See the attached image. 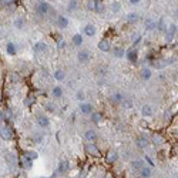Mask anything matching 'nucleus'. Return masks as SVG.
Returning <instances> with one entry per match:
<instances>
[{
    "mask_svg": "<svg viewBox=\"0 0 178 178\" xmlns=\"http://www.w3.org/2000/svg\"><path fill=\"white\" fill-rule=\"evenodd\" d=\"M144 27H146V30H154L155 27H157V23L154 21V20H151V19H147L146 21H144Z\"/></svg>",
    "mask_w": 178,
    "mask_h": 178,
    "instance_id": "nucleus-20",
    "label": "nucleus"
},
{
    "mask_svg": "<svg viewBox=\"0 0 178 178\" xmlns=\"http://www.w3.org/2000/svg\"><path fill=\"white\" fill-rule=\"evenodd\" d=\"M86 7L90 12H95V0H87L86 1Z\"/></svg>",
    "mask_w": 178,
    "mask_h": 178,
    "instance_id": "nucleus-34",
    "label": "nucleus"
},
{
    "mask_svg": "<svg viewBox=\"0 0 178 178\" xmlns=\"http://www.w3.org/2000/svg\"><path fill=\"white\" fill-rule=\"evenodd\" d=\"M6 53L7 54H10V56H14V54L17 53V47H16V44L12 43V41H9V43L6 44Z\"/></svg>",
    "mask_w": 178,
    "mask_h": 178,
    "instance_id": "nucleus-14",
    "label": "nucleus"
},
{
    "mask_svg": "<svg viewBox=\"0 0 178 178\" xmlns=\"http://www.w3.org/2000/svg\"><path fill=\"white\" fill-rule=\"evenodd\" d=\"M126 56H127V58L130 60V61H133V63H135V61H137V58H138L137 50H135L134 47H131L130 50H127V53H126Z\"/></svg>",
    "mask_w": 178,
    "mask_h": 178,
    "instance_id": "nucleus-7",
    "label": "nucleus"
},
{
    "mask_svg": "<svg viewBox=\"0 0 178 178\" xmlns=\"http://www.w3.org/2000/svg\"><path fill=\"white\" fill-rule=\"evenodd\" d=\"M69 162L67 161H60L58 162V167H57V170H58V172L60 174H66V172L69 171Z\"/></svg>",
    "mask_w": 178,
    "mask_h": 178,
    "instance_id": "nucleus-17",
    "label": "nucleus"
},
{
    "mask_svg": "<svg viewBox=\"0 0 178 178\" xmlns=\"http://www.w3.org/2000/svg\"><path fill=\"white\" fill-rule=\"evenodd\" d=\"M140 1H141V0H130V3H131V4H138Z\"/></svg>",
    "mask_w": 178,
    "mask_h": 178,
    "instance_id": "nucleus-47",
    "label": "nucleus"
},
{
    "mask_svg": "<svg viewBox=\"0 0 178 178\" xmlns=\"http://www.w3.org/2000/svg\"><path fill=\"white\" fill-rule=\"evenodd\" d=\"M36 10H37L38 16L44 17V16H47V14L51 12V7H50V4H49L47 1H38L37 6H36Z\"/></svg>",
    "mask_w": 178,
    "mask_h": 178,
    "instance_id": "nucleus-1",
    "label": "nucleus"
},
{
    "mask_svg": "<svg viewBox=\"0 0 178 178\" xmlns=\"http://www.w3.org/2000/svg\"><path fill=\"white\" fill-rule=\"evenodd\" d=\"M24 26H26V19H24V17L19 16V17H16V19H14V27H16L17 30L24 29Z\"/></svg>",
    "mask_w": 178,
    "mask_h": 178,
    "instance_id": "nucleus-9",
    "label": "nucleus"
},
{
    "mask_svg": "<svg viewBox=\"0 0 178 178\" xmlns=\"http://www.w3.org/2000/svg\"><path fill=\"white\" fill-rule=\"evenodd\" d=\"M37 124L41 128H47L49 126H50V120H49L46 115H40V117L37 118Z\"/></svg>",
    "mask_w": 178,
    "mask_h": 178,
    "instance_id": "nucleus-10",
    "label": "nucleus"
},
{
    "mask_svg": "<svg viewBox=\"0 0 178 178\" xmlns=\"http://www.w3.org/2000/svg\"><path fill=\"white\" fill-rule=\"evenodd\" d=\"M95 12L104 13V4H103L101 0H95Z\"/></svg>",
    "mask_w": 178,
    "mask_h": 178,
    "instance_id": "nucleus-35",
    "label": "nucleus"
},
{
    "mask_svg": "<svg viewBox=\"0 0 178 178\" xmlns=\"http://www.w3.org/2000/svg\"><path fill=\"white\" fill-rule=\"evenodd\" d=\"M153 143L154 144H162V143H164V138H162L161 135H158V134H155L153 137Z\"/></svg>",
    "mask_w": 178,
    "mask_h": 178,
    "instance_id": "nucleus-40",
    "label": "nucleus"
},
{
    "mask_svg": "<svg viewBox=\"0 0 178 178\" xmlns=\"http://www.w3.org/2000/svg\"><path fill=\"white\" fill-rule=\"evenodd\" d=\"M175 33H177V26H175V24H171L168 29H167V32H165V40L168 41V43L174 40Z\"/></svg>",
    "mask_w": 178,
    "mask_h": 178,
    "instance_id": "nucleus-4",
    "label": "nucleus"
},
{
    "mask_svg": "<svg viewBox=\"0 0 178 178\" xmlns=\"http://www.w3.org/2000/svg\"><path fill=\"white\" fill-rule=\"evenodd\" d=\"M113 53H114V56L117 58H123L126 56V50H124L123 47H115L114 50H113Z\"/></svg>",
    "mask_w": 178,
    "mask_h": 178,
    "instance_id": "nucleus-26",
    "label": "nucleus"
},
{
    "mask_svg": "<svg viewBox=\"0 0 178 178\" xmlns=\"http://www.w3.org/2000/svg\"><path fill=\"white\" fill-rule=\"evenodd\" d=\"M76 9H77V0H71L70 6H69V10H70V12H74Z\"/></svg>",
    "mask_w": 178,
    "mask_h": 178,
    "instance_id": "nucleus-44",
    "label": "nucleus"
},
{
    "mask_svg": "<svg viewBox=\"0 0 178 178\" xmlns=\"http://www.w3.org/2000/svg\"><path fill=\"white\" fill-rule=\"evenodd\" d=\"M141 114L144 115V117H151V115H153V107H151L150 104L143 106V108H141Z\"/></svg>",
    "mask_w": 178,
    "mask_h": 178,
    "instance_id": "nucleus-16",
    "label": "nucleus"
},
{
    "mask_svg": "<svg viewBox=\"0 0 178 178\" xmlns=\"http://www.w3.org/2000/svg\"><path fill=\"white\" fill-rule=\"evenodd\" d=\"M83 32L87 37H93V36H95V27L93 24H87V26H84Z\"/></svg>",
    "mask_w": 178,
    "mask_h": 178,
    "instance_id": "nucleus-11",
    "label": "nucleus"
},
{
    "mask_svg": "<svg viewBox=\"0 0 178 178\" xmlns=\"http://www.w3.org/2000/svg\"><path fill=\"white\" fill-rule=\"evenodd\" d=\"M24 155L27 157V158H30V160H37V157H38L36 151H26Z\"/></svg>",
    "mask_w": 178,
    "mask_h": 178,
    "instance_id": "nucleus-39",
    "label": "nucleus"
},
{
    "mask_svg": "<svg viewBox=\"0 0 178 178\" xmlns=\"http://www.w3.org/2000/svg\"><path fill=\"white\" fill-rule=\"evenodd\" d=\"M84 137H86V140L90 141V143H94L95 140H97V133H95L94 130H87L86 131V134H84Z\"/></svg>",
    "mask_w": 178,
    "mask_h": 178,
    "instance_id": "nucleus-8",
    "label": "nucleus"
},
{
    "mask_svg": "<svg viewBox=\"0 0 178 178\" xmlns=\"http://www.w3.org/2000/svg\"><path fill=\"white\" fill-rule=\"evenodd\" d=\"M146 161H147V162H148V164H150V167H154V165H155V164H154V162H153V160L150 158L148 155H147V157H146Z\"/></svg>",
    "mask_w": 178,
    "mask_h": 178,
    "instance_id": "nucleus-46",
    "label": "nucleus"
},
{
    "mask_svg": "<svg viewBox=\"0 0 178 178\" xmlns=\"http://www.w3.org/2000/svg\"><path fill=\"white\" fill-rule=\"evenodd\" d=\"M143 167H144V161L143 160H135V161L131 162V170H134V171H140Z\"/></svg>",
    "mask_w": 178,
    "mask_h": 178,
    "instance_id": "nucleus-18",
    "label": "nucleus"
},
{
    "mask_svg": "<svg viewBox=\"0 0 178 178\" xmlns=\"http://www.w3.org/2000/svg\"><path fill=\"white\" fill-rule=\"evenodd\" d=\"M0 34H1V32H0Z\"/></svg>",
    "mask_w": 178,
    "mask_h": 178,
    "instance_id": "nucleus-50",
    "label": "nucleus"
},
{
    "mask_svg": "<svg viewBox=\"0 0 178 178\" xmlns=\"http://www.w3.org/2000/svg\"><path fill=\"white\" fill-rule=\"evenodd\" d=\"M4 120V114H3V113H1V111H0V123H1V121Z\"/></svg>",
    "mask_w": 178,
    "mask_h": 178,
    "instance_id": "nucleus-48",
    "label": "nucleus"
},
{
    "mask_svg": "<svg viewBox=\"0 0 178 178\" xmlns=\"http://www.w3.org/2000/svg\"><path fill=\"white\" fill-rule=\"evenodd\" d=\"M66 46H67V43H66V40H64V38H61V37L57 38V49H58V50H63Z\"/></svg>",
    "mask_w": 178,
    "mask_h": 178,
    "instance_id": "nucleus-38",
    "label": "nucleus"
},
{
    "mask_svg": "<svg viewBox=\"0 0 178 178\" xmlns=\"http://www.w3.org/2000/svg\"><path fill=\"white\" fill-rule=\"evenodd\" d=\"M140 175L141 177H146V178H148V177H151V168L150 167H143L140 170Z\"/></svg>",
    "mask_w": 178,
    "mask_h": 178,
    "instance_id": "nucleus-28",
    "label": "nucleus"
},
{
    "mask_svg": "<svg viewBox=\"0 0 178 178\" xmlns=\"http://www.w3.org/2000/svg\"><path fill=\"white\" fill-rule=\"evenodd\" d=\"M34 101H36L34 95H27L24 98V101H23V104H24V107H32L33 104H34Z\"/></svg>",
    "mask_w": 178,
    "mask_h": 178,
    "instance_id": "nucleus-27",
    "label": "nucleus"
},
{
    "mask_svg": "<svg viewBox=\"0 0 178 178\" xmlns=\"http://www.w3.org/2000/svg\"><path fill=\"white\" fill-rule=\"evenodd\" d=\"M54 78L57 80V81H63L64 78H66V73L63 70H57L54 71Z\"/></svg>",
    "mask_w": 178,
    "mask_h": 178,
    "instance_id": "nucleus-31",
    "label": "nucleus"
},
{
    "mask_svg": "<svg viewBox=\"0 0 178 178\" xmlns=\"http://www.w3.org/2000/svg\"><path fill=\"white\" fill-rule=\"evenodd\" d=\"M172 63V60H170V61H164V60H155V61H153V66L155 67V69H162V67H165L167 64Z\"/></svg>",
    "mask_w": 178,
    "mask_h": 178,
    "instance_id": "nucleus-22",
    "label": "nucleus"
},
{
    "mask_svg": "<svg viewBox=\"0 0 178 178\" xmlns=\"http://www.w3.org/2000/svg\"><path fill=\"white\" fill-rule=\"evenodd\" d=\"M157 27H158L160 32H167V23H165V17H161V19L158 20V23H157Z\"/></svg>",
    "mask_w": 178,
    "mask_h": 178,
    "instance_id": "nucleus-25",
    "label": "nucleus"
},
{
    "mask_svg": "<svg viewBox=\"0 0 178 178\" xmlns=\"http://www.w3.org/2000/svg\"><path fill=\"white\" fill-rule=\"evenodd\" d=\"M101 120H103V115L100 114V113H91V121H93L94 124H98Z\"/></svg>",
    "mask_w": 178,
    "mask_h": 178,
    "instance_id": "nucleus-33",
    "label": "nucleus"
},
{
    "mask_svg": "<svg viewBox=\"0 0 178 178\" xmlns=\"http://www.w3.org/2000/svg\"><path fill=\"white\" fill-rule=\"evenodd\" d=\"M98 50L104 51V53L110 51V50H111V44H110V41L106 40V38H101V40L98 41Z\"/></svg>",
    "mask_w": 178,
    "mask_h": 178,
    "instance_id": "nucleus-6",
    "label": "nucleus"
},
{
    "mask_svg": "<svg viewBox=\"0 0 178 178\" xmlns=\"http://www.w3.org/2000/svg\"><path fill=\"white\" fill-rule=\"evenodd\" d=\"M164 118H165L167 123H170V120H171V113H170V111H167L165 114H164Z\"/></svg>",
    "mask_w": 178,
    "mask_h": 178,
    "instance_id": "nucleus-45",
    "label": "nucleus"
},
{
    "mask_svg": "<svg viewBox=\"0 0 178 178\" xmlns=\"http://www.w3.org/2000/svg\"><path fill=\"white\" fill-rule=\"evenodd\" d=\"M80 110H81V113H84V114H91L93 113V106L90 103H81L80 104Z\"/></svg>",
    "mask_w": 178,
    "mask_h": 178,
    "instance_id": "nucleus-12",
    "label": "nucleus"
},
{
    "mask_svg": "<svg viewBox=\"0 0 178 178\" xmlns=\"http://www.w3.org/2000/svg\"><path fill=\"white\" fill-rule=\"evenodd\" d=\"M137 146L140 147V148H144V147L148 146V140H147L146 137H140L138 141H137Z\"/></svg>",
    "mask_w": 178,
    "mask_h": 178,
    "instance_id": "nucleus-36",
    "label": "nucleus"
},
{
    "mask_svg": "<svg viewBox=\"0 0 178 178\" xmlns=\"http://www.w3.org/2000/svg\"><path fill=\"white\" fill-rule=\"evenodd\" d=\"M117 158H118V154L115 153V151H110L107 155V161L110 162V164H113V162H115L117 161Z\"/></svg>",
    "mask_w": 178,
    "mask_h": 178,
    "instance_id": "nucleus-29",
    "label": "nucleus"
},
{
    "mask_svg": "<svg viewBox=\"0 0 178 178\" xmlns=\"http://www.w3.org/2000/svg\"><path fill=\"white\" fill-rule=\"evenodd\" d=\"M123 100H124V97H123V94H120V93H115V94L110 95V101L113 103V104H121Z\"/></svg>",
    "mask_w": 178,
    "mask_h": 178,
    "instance_id": "nucleus-15",
    "label": "nucleus"
},
{
    "mask_svg": "<svg viewBox=\"0 0 178 178\" xmlns=\"http://www.w3.org/2000/svg\"><path fill=\"white\" fill-rule=\"evenodd\" d=\"M4 160H6V162L9 165H16V164L19 162L17 158H16V155H13V154H6V155H4Z\"/></svg>",
    "mask_w": 178,
    "mask_h": 178,
    "instance_id": "nucleus-19",
    "label": "nucleus"
},
{
    "mask_svg": "<svg viewBox=\"0 0 178 178\" xmlns=\"http://www.w3.org/2000/svg\"><path fill=\"white\" fill-rule=\"evenodd\" d=\"M89 58H90V51L89 50H80L78 51V54H77V60H78L81 64L87 63Z\"/></svg>",
    "mask_w": 178,
    "mask_h": 178,
    "instance_id": "nucleus-5",
    "label": "nucleus"
},
{
    "mask_svg": "<svg viewBox=\"0 0 178 178\" xmlns=\"http://www.w3.org/2000/svg\"><path fill=\"white\" fill-rule=\"evenodd\" d=\"M121 107H124L126 110H130V108H133L134 107V104L131 100H128V98H124L123 101H121Z\"/></svg>",
    "mask_w": 178,
    "mask_h": 178,
    "instance_id": "nucleus-32",
    "label": "nucleus"
},
{
    "mask_svg": "<svg viewBox=\"0 0 178 178\" xmlns=\"http://www.w3.org/2000/svg\"><path fill=\"white\" fill-rule=\"evenodd\" d=\"M46 108H47V111L53 113V111H56V104H54V103H49V104L46 106Z\"/></svg>",
    "mask_w": 178,
    "mask_h": 178,
    "instance_id": "nucleus-42",
    "label": "nucleus"
},
{
    "mask_svg": "<svg viewBox=\"0 0 178 178\" xmlns=\"http://www.w3.org/2000/svg\"><path fill=\"white\" fill-rule=\"evenodd\" d=\"M151 76H153V71H151V69L146 67V69H143V70H141V77H143L144 80H150V78H151Z\"/></svg>",
    "mask_w": 178,
    "mask_h": 178,
    "instance_id": "nucleus-24",
    "label": "nucleus"
},
{
    "mask_svg": "<svg viewBox=\"0 0 178 178\" xmlns=\"http://www.w3.org/2000/svg\"><path fill=\"white\" fill-rule=\"evenodd\" d=\"M177 17H178V10H177Z\"/></svg>",
    "mask_w": 178,
    "mask_h": 178,
    "instance_id": "nucleus-49",
    "label": "nucleus"
},
{
    "mask_svg": "<svg viewBox=\"0 0 178 178\" xmlns=\"http://www.w3.org/2000/svg\"><path fill=\"white\" fill-rule=\"evenodd\" d=\"M51 95H53L54 98H60V97L63 95V89H61L60 86H56L54 89L51 90Z\"/></svg>",
    "mask_w": 178,
    "mask_h": 178,
    "instance_id": "nucleus-21",
    "label": "nucleus"
},
{
    "mask_svg": "<svg viewBox=\"0 0 178 178\" xmlns=\"http://www.w3.org/2000/svg\"><path fill=\"white\" fill-rule=\"evenodd\" d=\"M73 44L74 46L83 44V36H81V34H74V36H73Z\"/></svg>",
    "mask_w": 178,
    "mask_h": 178,
    "instance_id": "nucleus-30",
    "label": "nucleus"
},
{
    "mask_svg": "<svg viewBox=\"0 0 178 178\" xmlns=\"http://www.w3.org/2000/svg\"><path fill=\"white\" fill-rule=\"evenodd\" d=\"M86 151H87L90 155H93V157L100 155V150H98V147L95 146L94 143H90V141H89V144H86Z\"/></svg>",
    "mask_w": 178,
    "mask_h": 178,
    "instance_id": "nucleus-3",
    "label": "nucleus"
},
{
    "mask_svg": "<svg viewBox=\"0 0 178 178\" xmlns=\"http://www.w3.org/2000/svg\"><path fill=\"white\" fill-rule=\"evenodd\" d=\"M76 98H77V100H80V101H84L86 95H84L83 91H77V93H76Z\"/></svg>",
    "mask_w": 178,
    "mask_h": 178,
    "instance_id": "nucleus-43",
    "label": "nucleus"
},
{
    "mask_svg": "<svg viewBox=\"0 0 178 178\" xmlns=\"http://www.w3.org/2000/svg\"><path fill=\"white\" fill-rule=\"evenodd\" d=\"M127 20L130 21V23H135V21L138 20V14H137V13H128Z\"/></svg>",
    "mask_w": 178,
    "mask_h": 178,
    "instance_id": "nucleus-37",
    "label": "nucleus"
},
{
    "mask_svg": "<svg viewBox=\"0 0 178 178\" xmlns=\"http://www.w3.org/2000/svg\"><path fill=\"white\" fill-rule=\"evenodd\" d=\"M0 137L3 138V140L6 141H10L13 138V130L9 126H4V127L0 128Z\"/></svg>",
    "mask_w": 178,
    "mask_h": 178,
    "instance_id": "nucleus-2",
    "label": "nucleus"
},
{
    "mask_svg": "<svg viewBox=\"0 0 178 178\" xmlns=\"http://www.w3.org/2000/svg\"><path fill=\"white\" fill-rule=\"evenodd\" d=\"M110 7H111V10H113V12L114 13H117L118 12V10H120V3H117V1H114V3H111V4H110Z\"/></svg>",
    "mask_w": 178,
    "mask_h": 178,
    "instance_id": "nucleus-41",
    "label": "nucleus"
},
{
    "mask_svg": "<svg viewBox=\"0 0 178 178\" xmlns=\"http://www.w3.org/2000/svg\"><path fill=\"white\" fill-rule=\"evenodd\" d=\"M34 50L37 51V53H43V51L47 50V44H46L44 41H38V43H36V46H34Z\"/></svg>",
    "mask_w": 178,
    "mask_h": 178,
    "instance_id": "nucleus-23",
    "label": "nucleus"
},
{
    "mask_svg": "<svg viewBox=\"0 0 178 178\" xmlns=\"http://www.w3.org/2000/svg\"><path fill=\"white\" fill-rule=\"evenodd\" d=\"M57 26L60 29H66L69 26V19L66 16H57Z\"/></svg>",
    "mask_w": 178,
    "mask_h": 178,
    "instance_id": "nucleus-13",
    "label": "nucleus"
}]
</instances>
